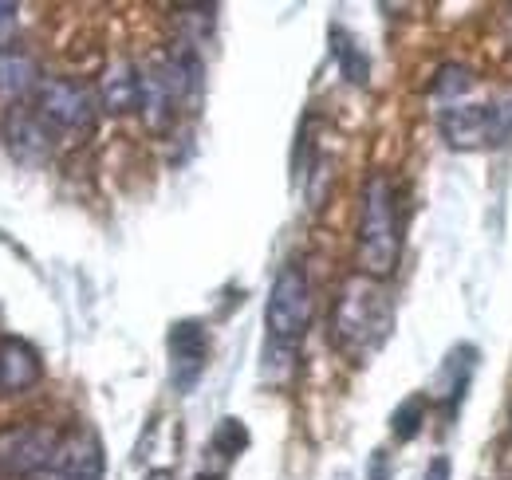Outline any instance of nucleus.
Segmentation results:
<instances>
[{
  "instance_id": "obj_14",
  "label": "nucleus",
  "mask_w": 512,
  "mask_h": 480,
  "mask_svg": "<svg viewBox=\"0 0 512 480\" xmlns=\"http://www.w3.org/2000/svg\"><path fill=\"white\" fill-rule=\"evenodd\" d=\"M331 56L339 60V71L347 75V83L367 87V79H371V60H367V52H363L343 28H331Z\"/></svg>"
},
{
  "instance_id": "obj_16",
  "label": "nucleus",
  "mask_w": 512,
  "mask_h": 480,
  "mask_svg": "<svg viewBox=\"0 0 512 480\" xmlns=\"http://www.w3.org/2000/svg\"><path fill=\"white\" fill-rule=\"evenodd\" d=\"M426 410H430L426 394H414V398L398 402V410L390 414V433H394L398 441H414V437L422 433V425H426Z\"/></svg>"
},
{
  "instance_id": "obj_19",
  "label": "nucleus",
  "mask_w": 512,
  "mask_h": 480,
  "mask_svg": "<svg viewBox=\"0 0 512 480\" xmlns=\"http://www.w3.org/2000/svg\"><path fill=\"white\" fill-rule=\"evenodd\" d=\"M386 477H390L386 453H383V449H375V457H371V473H367V480H386Z\"/></svg>"
},
{
  "instance_id": "obj_11",
  "label": "nucleus",
  "mask_w": 512,
  "mask_h": 480,
  "mask_svg": "<svg viewBox=\"0 0 512 480\" xmlns=\"http://www.w3.org/2000/svg\"><path fill=\"white\" fill-rule=\"evenodd\" d=\"M40 83H44L40 67L24 48H16V44L0 48V103H20L24 95L40 91Z\"/></svg>"
},
{
  "instance_id": "obj_21",
  "label": "nucleus",
  "mask_w": 512,
  "mask_h": 480,
  "mask_svg": "<svg viewBox=\"0 0 512 480\" xmlns=\"http://www.w3.org/2000/svg\"><path fill=\"white\" fill-rule=\"evenodd\" d=\"M146 480H174V473H170V469H150Z\"/></svg>"
},
{
  "instance_id": "obj_5",
  "label": "nucleus",
  "mask_w": 512,
  "mask_h": 480,
  "mask_svg": "<svg viewBox=\"0 0 512 480\" xmlns=\"http://www.w3.org/2000/svg\"><path fill=\"white\" fill-rule=\"evenodd\" d=\"M95 95L79 79H44L36 91V115L48 122L56 134H87L95 126Z\"/></svg>"
},
{
  "instance_id": "obj_3",
  "label": "nucleus",
  "mask_w": 512,
  "mask_h": 480,
  "mask_svg": "<svg viewBox=\"0 0 512 480\" xmlns=\"http://www.w3.org/2000/svg\"><path fill=\"white\" fill-rule=\"evenodd\" d=\"M312 280L308 272L292 260L276 272L272 280V292H268V307H264V327H268V351H264V362H292L300 339L308 335L312 327Z\"/></svg>"
},
{
  "instance_id": "obj_12",
  "label": "nucleus",
  "mask_w": 512,
  "mask_h": 480,
  "mask_svg": "<svg viewBox=\"0 0 512 480\" xmlns=\"http://www.w3.org/2000/svg\"><path fill=\"white\" fill-rule=\"evenodd\" d=\"M99 107H103L107 115H127V111L138 107V67L130 60H115L103 71Z\"/></svg>"
},
{
  "instance_id": "obj_17",
  "label": "nucleus",
  "mask_w": 512,
  "mask_h": 480,
  "mask_svg": "<svg viewBox=\"0 0 512 480\" xmlns=\"http://www.w3.org/2000/svg\"><path fill=\"white\" fill-rule=\"evenodd\" d=\"M245 449H249V429H245V421L241 418L217 421V429H213V453H221L225 461H233V457H241Z\"/></svg>"
},
{
  "instance_id": "obj_9",
  "label": "nucleus",
  "mask_w": 512,
  "mask_h": 480,
  "mask_svg": "<svg viewBox=\"0 0 512 480\" xmlns=\"http://www.w3.org/2000/svg\"><path fill=\"white\" fill-rule=\"evenodd\" d=\"M103 469H107L103 445H99V437L91 429L79 425V429L64 433L60 453H56V465H52L56 480H103Z\"/></svg>"
},
{
  "instance_id": "obj_7",
  "label": "nucleus",
  "mask_w": 512,
  "mask_h": 480,
  "mask_svg": "<svg viewBox=\"0 0 512 480\" xmlns=\"http://www.w3.org/2000/svg\"><path fill=\"white\" fill-rule=\"evenodd\" d=\"M166 347H170V382L178 394H190L193 386L201 382L205 374V359H209V335H205V323L197 319H178L166 335Z\"/></svg>"
},
{
  "instance_id": "obj_1",
  "label": "nucleus",
  "mask_w": 512,
  "mask_h": 480,
  "mask_svg": "<svg viewBox=\"0 0 512 480\" xmlns=\"http://www.w3.org/2000/svg\"><path fill=\"white\" fill-rule=\"evenodd\" d=\"M394 327V303L386 292L383 280H371L363 272H351L339 284V296L331 303V343L343 359H351L355 366L371 362V355H379Z\"/></svg>"
},
{
  "instance_id": "obj_4",
  "label": "nucleus",
  "mask_w": 512,
  "mask_h": 480,
  "mask_svg": "<svg viewBox=\"0 0 512 480\" xmlns=\"http://www.w3.org/2000/svg\"><path fill=\"white\" fill-rule=\"evenodd\" d=\"M60 433L44 421H16L0 429V477L4 480H32L44 469L56 465Z\"/></svg>"
},
{
  "instance_id": "obj_6",
  "label": "nucleus",
  "mask_w": 512,
  "mask_h": 480,
  "mask_svg": "<svg viewBox=\"0 0 512 480\" xmlns=\"http://www.w3.org/2000/svg\"><path fill=\"white\" fill-rule=\"evenodd\" d=\"M438 122L449 146H461V150L497 146L512 134V99L485 103V107H449Z\"/></svg>"
},
{
  "instance_id": "obj_18",
  "label": "nucleus",
  "mask_w": 512,
  "mask_h": 480,
  "mask_svg": "<svg viewBox=\"0 0 512 480\" xmlns=\"http://www.w3.org/2000/svg\"><path fill=\"white\" fill-rule=\"evenodd\" d=\"M16 4H8V0H0V48H8V32L16 28Z\"/></svg>"
},
{
  "instance_id": "obj_20",
  "label": "nucleus",
  "mask_w": 512,
  "mask_h": 480,
  "mask_svg": "<svg viewBox=\"0 0 512 480\" xmlns=\"http://www.w3.org/2000/svg\"><path fill=\"white\" fill-rule=\"evenodd\" d=\"M426 480H449V457H434L426 469Z\"/></svg>"
},
{
  "instance_id": "obj_10",
  "label": "nucleus",
  "mask_w": 512,
  "mask_h": 480,
  "mask_svg": "<svg viewBox=\"0 0 512 480\" xmlns=\"http://www.w3.org/2000/svg\"><path fill=\"white\" fill-rule=\"evenodd\" d=\"M44 378V362L32 343L4 335L0 339V394H28Z\"/></svg>"
},
{
  "instance_id": "obj_13",
  "label": "nucleus",
  "mask_w": 512,
  "mask_h": 480,
  "mask_svg": "<svg viewBox=\"0 0 512 480\" xmlns=\"http://www.w3.org/2000/svg\"><path fill=\"white\" fill-rule=\"evenodd\" d=\"M473 370H477V347H469V343H465V347H457V351L446 359V366H442V382H438V390H442V402H446L449 414L461 406V398H465V390H469Z\"/></svg>"
},
{
  "instance_id": "obj_2",
  "label": "nucleus",
  "mask_w": 512,
  "mask_h": 480,
  "mask_svg": "<svg viewBox=\"0 0 512 480\" xmlns=\"http://www.w3.org/2000/svg\"><path fill=\"white\" fill-rule=\"evenodd\" d=\"M402 260V217H398V185L386 174H371L359 197V229H355V264L371 280H390Z\"/></svg>"
},
{
  "instance_id": "obj_8",
  "label": "nucleus",
  "mask_w": 512,
  "mask_h": 480,
  "mask_svg": "<svg viewBox=\"0 0 512 480\" xmlns=\"http://www.w3.org/2000/svg\"><path fill=\"white\" fill-rule=\"evenodd\" d=\"M4 142H8V154L24 166H44L56 150V130L40 119L36 111H20L12 107V115L4 122Z\"/></svg>"
},
{
  "instance_id": "obj_15",
  "label": "nucleus",
  "mask_w": 512,
  "mask_h": 480,
  "mask_svg": "<svg viewBox=\"0 0 512 480\" xmlns=\"http://www.w3.org/2000/svg\"><path fill=\"white\" fill-rule=\"evenodd\" d=\"M473 71L469 67H461V63H446L438 75H434V99L438 103H446L442 111H449V107H461V95H469L473 91Z\"/></svg>"
}]
</instances>
